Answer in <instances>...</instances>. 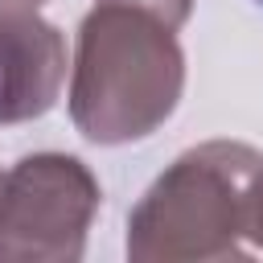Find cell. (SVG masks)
Wrapping results in <instances>:
<instances>
[{
	"label": "cell",
	"instance_id": "1",
	"mask_svg": "<svg viewBox=\"0 0 263 263\" xmlns=\"http://www.w3.org/2000/svg\"><path fill=\"white\" fill-rule=\"evenodd\" d=\"M177 25L132 0H95L70 62V123L115 148L152 136L181 103L185 49Z\"/></svg>",
	"mask_w": 263,
	"mask_h": 263
},
{
	"label": "cell",
	"instance_id": "2",
	"mask_svg": "<svg viewBox=\"0 0 263 263\" xmlns=\"http://www.w3.org/2000/svg\"><path fill=\"white\" fill-rule=\"evenodd\" d=\"M263 201V152L238 140H205L181 152L127 214V259L210 263L255 255Z\"/></svg>",
	"mask_w": 263,
	"mask_h": 263
},
{
	"label": "cell",
	"instance_id": "3",
	"mask_svg": "<svg viewBox=\"0 0 263 263\" xmlns=\"http://www.w3.org/2000/svg\"><path fill=\"white\" fill-rule=\"evenodd\" d=\"M99 201V177L78 156H21L0 173V263H78Z\"/></svg>",
	"mask_w": 263,
	"mask_h": 263
},
{
	"label": "cell",
	"instance_id": "4",
	"mask_svg": "<svg viewBox=\"0 0 263 263\" xmlns=\"http://www.w3.org/2000/svg\"><path fill=\"white\" fill-rule=\"evenodd\" d=\"M66 37L37 8H0V127L41 119L66 86Z\"/></svg>",
	"mask_w": 263,
	"mask_h": 263
},
{
	"label": "cell",
	"instance_id": "5",
	"mask_svg": "<svg viewBox=\"0 0 263 263\" xmlns=\"http://www.w3.org/2000/svg\"><path fill=\"white\" fill-rule=\"evenodd\" d=\"M132 4H144V8H156L160 16H168L177 29L193 16V0H132Z\"/></svg>",
	"mask_w": 263,
	"mask_h": 263
},
{
	"label": "cell",
	"instance_id": "6",
	"mask_svg": "<svg viewBox=\"0 0 263 263\" xmlns=\"http://www.w3.org/2000/svg\"><path fill=\"white\" fill-rule=\"evenodd\" d=\"M45 0H0V8H37Z\"/></svg>",
	"mask_w": 263,
	"mask_h": 263
}]
</instances>
